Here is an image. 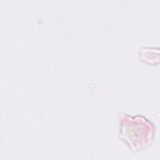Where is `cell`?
Masks as SVG:
<instances>
[{
    "mask_svg": "<svg viewBox=\"0 0 160 160\" xmlns=\"http://www.w3.org/2000/svg\"><path fill=\"white\" fill-rule=\"evenodd\" d=\"M119 138L133 152L149 148L154 139L155 128L146 117L141 114L131 116L126 112L119 115Z\"/></svg>",
    "mask_w": 160,
    "mask_h": 160,
    "instance_id": "1",
    "label": "cell"
},
{
    "mask_svg": "<svg viewBox=\"0 0 160 160\" xmlns=\"http://www.w3.org/2000/svg\"><path fill=\"white\" fill-rule=\"evenodd\" d=\"M159 48L154 47H143L139 49V59L144 63L148 65L159 64Z\"/></svg>",
    "mask_w": 160,
    "mask_h": 160,
    "instance_id": "2",
    "label": "cell"
}]
</instances>
